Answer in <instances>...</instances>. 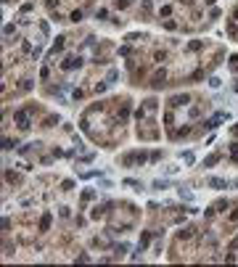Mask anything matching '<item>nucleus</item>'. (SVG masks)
<instances>
[{
  "label": "nucleus",
  "instance_id": "9",
  "mask_svg": "<svg viewBox=\"0 0 238 267\" xmlns=\"http://www.w3.org/2000/svg\"><path fill=\"white\" fill-rule=\"evenodd\" d=\"M48 228H50V217L45 214V217H42V230H48Z\"/></svg>",
  "mask_w": 238,
  "mask_h": 267
},
{
  "label": "nucleus",
  "instance_id": "6",
  "mask_svg": "<svg viewBox=\"0 0 238 267\" xmlns=\"http://www.w3.org/2000/svg\"><path fill=\"white\" fill-rule=\"evenodd\" d=\"M167 185H169V182H164V180H156V182H153V188H156V190H164Z\"/></svg>",
  "mask_w": 238,
  "mask_h": 267
},
{
  "label": "nucleus",
  "instance_id": "11",
  "mask_svg": "<svg viewBox=\"0 0 238 267\" xmlns=\"http://www.w3.org/2000/svg\"><path fill=\"white\" fill-rule=\"evenodd\" d=\"M135 161H145V151H138V153H135Z\"/></svg>",
  "mask_w": 238,
  "mask_h": 267
},
{
  "label": "nucleus",
  "instance_id": "10",
  "mask_svg": "<svg viewBox=\"0 0 238 267\" xmlns=\"http://www.w3.org/2000/svg\"><path fill=\"white\" fill-rule=\"evenodd\" d=\"M114 79H117V72H114V69H111V72L106 74V82H114Z\"/></svg>",
  "mask_w": 238,
  "mask_h": 267
},
{
  "label": "nucleus",
  "instance_id": "2",
  "mask_svg": "<svg viewBox=\"0 0 238 267\" xmlns=\"http://www.w3.org/2000/svg\"><path fill=\"white\" fill-rule=\"evenodd\" d=\"M164 77H167V72H164V69H159V72L153 74V87H161V82H164Z\"/></svg>",
  "mask_w": 238,
  "mask_h": 267
},
{
  "label": "nucleus",
  "instance_id": "4",
  "mask_svg": "<svg viewBox=\"0 0 238 267\" xmlns=\"http://www.w3.org/2000/svg\"><path fill=\"white\" fill-rule=\"evenodd\" d=\"M225 185H228V182H225V180H220V177H212V180H209V188H225Z\"/></svg>",
  "mask_w": 238,
  "mask_h": 267
},
{
  "label": "nucleus",
  "instance_id": "8",
  "mask_svg": "<svg viewBox=\"0 0 238 267\" xmlns=\"http://www.w3.org/2000/svg\"><path fill=\"white\" fill-rule=\"evenodd\" d=\"M21 90H32V79H24V82H21Z\"/></svg>",
  "mask_w": 238,
  "mask_h": 267
},
{
  "label": "nucleus",
  "instance_id": "3",
  "mask_svg": "<svg viewBox=\"0 0 238 267\" xmlns=\"http://www.w3.org/2000/svg\"><path fill=\"white\" fill-rule=\"evenodd\" d=\"M180 103H188V95H175L167 101V106H180Z\"/></svg>",
  "mask_w": 238,
  "mask_h": 267
},
{
  "label": "nucleus",
  "instance_id": "12",
  "mask_svg": "<svg viewBox=\"0 0 238 267\" xmlns=\"http://www.w3.org/2000/svg\"><path fill=\"white\" fill-rule=\"evenodd\" d=\"M125 185H130V188H140V182H138V180H125Z\"/></svg>",
  "mask_w": 238,
  "mask_h": 267
},
{
  "label": "nucleus",
  "instance_id": "1",
  "mask_svg": "<svg viewBox=\"0 0 238 267\" xmlns=\"http://www.w3.org/2000/svg\"><path fill=\"white\" fill-rule=\"evenodd\" d=\"M16 124H21L19 130H29V114H26V111H19V114H16Z\"/></svg>",
  "mask_w": 238,
  "mask_h": 267
},
{
  "label": "nucleus",
  "instance_id": "5",
  "mask_svg": "<svg viewBox=\"0 0 238 267\" xmlns=\"http://www.w3.org/2000/svg\"><path fill=\"white\" fill-rule=\"evenodd\" d=\"M151 243V233H143V238H140V249H145Z\"/></svg>",
  "mask_w": 238,
  "mask_h": 267
},
{
  "label": "nucleus",
  "instance_id": "7",
  "mask_svg": "<svg viewBox=\"0 0 238 267\" xmlns=\"http://www.w3.org/2000/svg\"><path fill=\"white\" fill-rule=\"evenodd\" d=\"M212 164H217V156H206L204 159V167H212Z\"/></svg>",
  "mask_w": 238,
  "mask_h": 267
}]
</instances>
